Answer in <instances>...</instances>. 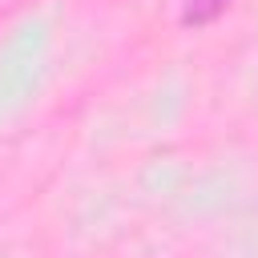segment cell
I'll return each mask as SVG.
<instances>
[{"mask_svg": "<svg viewBox=\"0 0 258 258\" xmlns=\"http://www.w3.org/2000/svg\"><path fill=\"white\" fill-rule=\"evenodd\" d=\"M222 8H226V0H185V20H189V24H206V20H214Z\"/></svg>", "mask_w": 258, "mask_h": 258, "instance_id": "obj_1", "label": "cell"}]
</instances>
